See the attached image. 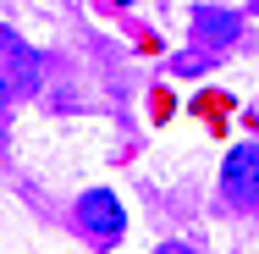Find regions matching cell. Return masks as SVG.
<instances>
[{
    "instance_id": "6da1fadb",
    "label": "cell",
    "mask_w": 259,
    "mask_h": 254,
    "mask_svg": "<svg viewBox=\"0 0 259 254\" xmlns=\"http://www.w3.org/2000/svg\"><path fill=\"white\" fill-rule=\"evenodd\" d=\"M77 227H83V238L94 249H116L121 232H127V210L116 199V188H89L77 199Z\"/></svg>"
},
{
    "instance_id": "7a4b0ae2",
    "label": "cell",
    "mask_w": 259,
    "mask_h": 254,
    "mask_svg": "<svg viewBox=\"0 0 259 254\" xmlns=\"http://www.w3.org/2000/svg\"><path fill=\"white\" fill-rule=\"evenodd\" d=\"M221 188H226V199H254L259 194V144H237V150L226 155V166H221Z\"/></svg>"
},
{
    "instance_id": "3957f363",
    "label": "cell",
    "mask_w": 259,
    "mask_h": 254,
    "mask_svg": "<svg viewBox=\"0 0 259 254\" xmlns=\"http://www.w3.org/2000/svg\"><path fill=\"white\" fill-rule=\"evenodd\" d=\"M193 28H199V39H215V45L237 39V17H226V11H215V17H209V11H199V22H193Z\"/></svg>"
},
{
    "instance_id": "277c9868",
    "label": "cell",
    "mask_w": 259,
    "mask_h": 254,
    "mask_svg": "<svg viewBox=\"0 0 259 254\" xmlns=\"http://www.w3.org/2000/svg\"><path fill=\"white\" fill-rule=\"evenodd\" d=\"M0 50H6V55H17V61H22V55H28V50H22V39H17V33H11V28H6V22H0Z\"/></svg>"
},
{
    "instance_id": "5b68a950",
    "label": "cell",
    "mask_w": 259,
    "mask_h": 254,
    "mask_svg": "<svg viewBox=\"0 0 259 254\" xmlns=\"http://www.w3.org/2000/svg\"><path fill=\"white\" fill-rule=\"evenodd\" d=\"M155 254H193V249H182V243H160Z\"/></svg>"
},
{
    "instance_id": "8992f818",
    "label": "cell",
    "mask_w": 259,
    "mask_h": 254,
    "mask_svg": "<svg viewBox=\"0 0 259 254\" xmlns=\"http://www.w3.org/2000/svg\"><path fill=\"white\" fill-rule=\"evenodd\" d=\"M6 94H11V83H6V78H0V105H6Z\"/></svg>"
},
{
    "instance_id": "52a82bcc",
    "label": "cell",
    "mask_w": 259,
    "mask_h": 254,
    "mask_svg": "<svg viewBox=\"0 0 259 254\" xmlns=\"http://www.w3.org/2000/svg\"><path fill=\"white\" fill-rule=\"evenodd\" d=\"M116 6H133V0H116Z\"/></svg>"
}]
</instances>
